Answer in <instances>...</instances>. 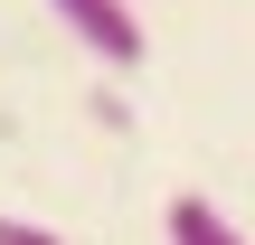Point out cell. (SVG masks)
Listing matches in <instances>:
<instances>
[{
	"instance_id": "cell-1",
	"label": "cell",
	"mask_w": 255,
	"mask_h": 245,
	"mask_svg": "<svg viewBox=\"0 0 255 245\" xmlns=\"http://www.w3.org/2000/svg\"><path fill=\"white\" fill-rule=\"evenodd\" d=\"M57 19H66V38L85 47V57H104V66H142L151 57V38H142V19H132V0H47Z\"/></svg>"
},
{
	"instance_id": "cell-2",
	"label": "cell",
	"mask_w": 255,
	"mask_h": 245,
	"mask_svg": "<svg viewBox=\"0 0 255 245\" xmlns=\"http://www.w3.org/2000/svg\"><path fill=\"white\" fill-rule=\"evenodd\" d=\"M161 227H170V245H246L208 198H170V217H161Z\"/></svg>"
},
{
	"instance_id": "cell-3",
	"label": "cell",
	"mask_w": 255,
	"mask_h": 245,
	"mask_svg": "<svg viewBox=\"0 0 255 245\" xmlns=\"http://www.w3.org/2000/svg\"><path fill=\"white\" fill-rule=\"evenodd\" d=\"M0 245H66V236H57V227H28V217L0 208Z\"/></svg>"
}]
</instances>
